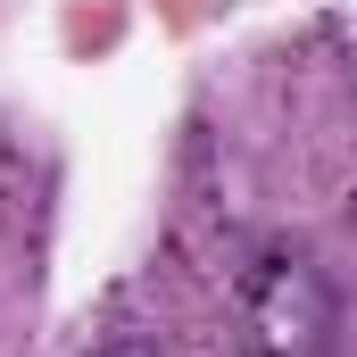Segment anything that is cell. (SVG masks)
Here are the masks:
<instances>
[{
    "instance_id": "obj_1",
    "label": "cell",
    "mask_w": 357,
    "mask_h": 357,
    "mask_svg": "<svg viewBox=\"0 0 357 357\" xmlns=\"http://www.w3.org/2000/svg\"><path fill=\"white\" fill-rule=\"evenodd\" d=\"M241 333L258 357H333L341 291L307 250H258L241 266Z\"/></svg>"
},
{
    "instance_id": "obj_2",
    "label": "cell",
    "mask_w": 357,
    "mask_h": 357,
    "mask_svg": "<svg viewBox=\"0 0 357 357\" xmlns=\"http://www.w3.org/2000/svg\"><path fill=\"white\" fill-rule=\"evenodd\" d=\"M91 357H158L150 341H108V349H91Z\"/></svg>"
}]
</instances>
